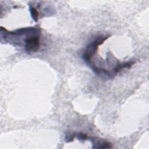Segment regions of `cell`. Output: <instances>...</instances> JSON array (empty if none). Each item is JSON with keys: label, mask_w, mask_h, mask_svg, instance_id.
<instances>
[{"label": "cell", "mask_w": 149, "mask_h": 149, "mask_svg": "<svg viewBox=\"0 0 149 149\" xmlns=\"http://www.w3.org/2000/svg\"><path fill=\"white\" fill-rule=\"evenodd\" d=\"M108 38V37L103 36L99 37L91 43H90L84 50V52L83 54V59L84 60L85 62L87 63H90L91 58L92 56L97 52L98 47L99 45L104 43V42Z\"/></svg>", "instance_id": "cell-1"}, {"label": "cell", "mask_w": 149, "mask_h": 149, "mask_svg": "<svg viewBox=\"0 0 149 149\" xmlns=\"http://www.w3.org/2000/svg\"><path fill=\"white\" fill-rule=\"evenodd\" d=\"M25 50L27 53L35 52L40 47V38L38 36L27 37L24 40Z\"/></svg>", "instance_id": "cell-2"}, {"label": "cell", "mask_w": 149, "mask_h": 149, "mask_svg": "<svg viewBox=\"0 0 149 149\" xmlns=\"http://www.w3.org/2000/svg\"><path fill=\"white\" fill-rule=\"evenodd\" d=\"M93 143V144L97 145V146L95 147V148H108L111 147V144L108 141H106L105 140H102V139L99 140V139L97 138H91Z\"/></svg>", "instance_id": "cell-3"}, {"label": "cell", "mask_w": 149, "mask_h": 149, "mask_svg": "<svg viewBox=\"0 0 149 149\" xmlns=\"http://www.w3.org/2000/svg\"><path fill=\"white\" fill-rule=\"evenodd\" d=\"M30 13H31L32 19L34 20V22H37L38 20V16H39L38 12L35 8H34L33 6L30 7Z\"/></svg>", "instance_id": "cell-4"}, {"label": "cell", "mask_w": 149, "mask_h": 149, "mask_svg": "<svg viewBox=\"0 0 149 149\" xmlns=\"http://www.w3.org/2000/svg\"><path fill=\"white\" fill-rule=\"evenodd\" d=\"M76 136H77V138L80 140H86V139H88L87 134H84V133H82L77 134Z\"/></svg>", "instance_id": "cell-5"}, {"label": "cell", "mask_w": 149, "mask_h": 149, "mask_svg": "<svg viewBox=\"0 0 149 149\" xmlns=\"http://www.w3.org/2000/svg\"><path fill=\"white\" fill-rule=\"evenodd\" d=\"M76 135L74 134H69V135H66V142H70V141H72L74 139V137H75Z\"/></svg>", "instance_id": "cell-6"}]
</instances>
